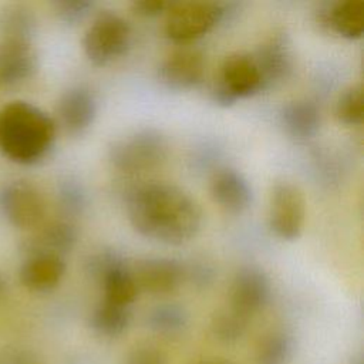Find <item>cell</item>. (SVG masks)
Segmentation results:
<instances>
[{"mask_svg": "<svg viewBox=\"0 0 364 364\" xmlns=\"http://www.w3.org/2000/svg\"><path fill=\"white\" fill-rule=\"evenodd\" d=\"M138 290L151 294L175 291L185 277L183 266L171 257H146L138 260L131 270Z\"/></svg>", "mask_w": 364, "mask_h": 364, "instance_id": "5bb4252c", "label": "cell"}, {"mask_svg": "<svg viewBox=\"0 0 364 364\" xmlns=\"http://www.w3.org/2000/svg\"><path fill=\"white\" fill-rule=\"evenodd\" d=\"M0 210L18 229H36L46 216V200L40 189L26 179L6 183L0 191Z\"/></svg>", "mask_w": 364, "mask_h": 364, "instance_id": "52a82bcc", "label": "cell"}, {"mask_svg": "<svg viewBox=\"0 0 364 364\" xmlns=\"http://www.w3.org/2000/svg\"><path fill=\"white\" fill-rule=\"evenodd\" d=\"M306 220V200L299 186L291 182H277L270 195L269 225L283 240L300 237Z\"/></svg>", "mask_w": 364, "mask_h": 364, "instance_id": "9c48e42d", "label": "cell"}, {"mask_svg": "<svg viewBox=\"0 0 364 364\" xmlns=\"http://www.w3.org/2000/svg\"><path fill=\"white\" fill-rule=\"evenodd\" d=\"M88 272L100 280L104 300L129 307L138 294V287L131 269L114 250H102L92 255L87 262Z\"/></svg>", "mask_w": 364, "mask_h": 364, "instance_id": "ba28073f", "label": "cell"}, {"mask_svg": "<svg viewBox=\"0 0 364 364\" xmlns=\"http://www.w3.org/2000/svg\"><path fill=\"white\" fill-rule=\"evenodd\" d=\"M280 122L286 134L296 141H307L320 129L321 115L318 107L310 100H294L283 105Z\"/></svg>", "mask_w": 364, "mask_h": 364, "instance_id": "ffe728a7", "label": "cell"}, {"mask_svg": "<svg viewBox=\"0 0 364 364\" xmlns=\"http://www.w3.org/2000/svg\"><path fill=\"white\" fill-rule=\"evenodd\" d=\"M247 320V317L228 307L215 313L212 318V330L218 338L223 341H233L245 333Z\"/></svg>", "mask_w": 364, "mask_h": 364, "instance_id": "484cf974", "label": "cell"}, {"mask_svg": "<svg viewBox=\"0 0 364 364\" xmlns=\"http://www.w3.org/2000/svg\"><path fill=\"white\" fill-rule=\"evenodd\" d=\"M65 273L64 257L51 255L27 256L18 270L21 284L37 293L50 291L58 286Z\"/></svg>", "mask_w": 364, "mask_h": 364, "instance_id": "ac0fdd59", "label": "cell"}, {"mask_svg": "<svg viewBox=\"0 0 364 364\" xmlns=\"http://www.w3.org/2000/svg\"><path fill=\"white\" fill-rule=\"evenodd\" d=\"M262 78V87L283 82L291 73L293 57L290 43L284 33L272 34L259 48L252 54Z\"/></svg>", "mask_w": 364, "mask_h": 364, "instance_id": "9a60e30c", "label": "cell"}, {"mask_svg": "<svg viewBox=\"0 0 364 364\" xmlns=\"http://www.w3.org/2000/svg\"><path fill=\"white\" fill-rule=\"evenodd\" d=\"M172 1L164 0H141L132 3V10L135 14L142 17H156L164 13H168Z\"/></svg>", "mask_w": 364, "mask_h": 364, "instance_id": "f546056e", "label": "cell"}, {"mask_svg": "<svg viewBox=\"0 0 364 364\" xmlns=\"http://www.w3.org/2000/svg\"><path fill=\"white\" fill-rule=\"evenodd\" d=\"M291 337L283 331H272L263 336L256 348L259 364H284L291 355Z\"/></svg>", "mask_w": 364, "mask_h": 364, "instance_id": "603a6c76", "label": "cell"}, {"mask_svg": "<svg viewBox=\"0 0 364 364\" xmlns=\"http://www.w3.org/2000/svg\"><path fill=\"white\" fill-rule=\"evenodd\" d=\"M169 152L166 138L154 128H145L114 141L108 158L114 168L125 173H139L161 166Z\"/></svg>", "mask_w": 364, "mask_h": 364, "instance_id": "3957f363", "label": "cell"}, {"mask_svg": "<svg viewBox=\"0 0 364 364\" xmlns=\"http://www.w3.org/2000/svg\"><path fill=\"white\" fill-rule=\"evenodd\" d=\"M77 243V229L65 220H54L40 225L36 230L23 240L21 250L27 256L51 255L64 257Z\"/></svg>", "mask_w": 364, "mask_h": 364, "instance_id": "2e32d148", "label": "cell"}, {"mask_svg": "<svg viewBox=\"0 0 364 364\" xmlns=\"http://www.w3.org/2000/svg\"><path fill=\"white\" fill-rule=\"evenodd\" d=\"M317 20L344 38H360L364 33V3L346 0L327 4L324 10L318 11Z\"/></svg>", "mask_w": 364, "mask_h": 364, "instance_id": "d6986e66", "label": "cell"}, {"mask_svg": "<svg viewBox=\"0 0 364 364\" xmlns=\"http://www.w3.org/2000/svg\"><path fill=\"white\" fill-rule=\"evenodd\" d=\"M51 6L55 16L67 24L82 21L94 9V3L88 0H57Z\"/></svg>", "mask_w": 364, "mask_h": 364, "instance_id": "83f0119b", "label": "cell"}, {"mask_svg": "<svg viewBox=\"0 0 364 364\" xmlns=\"http://www.w3.org/2000/svg\"><path fill=\"white\" fill-rule=\"evenodd\" d=\"M97 109L94 92L88 87L74 85L60 95L54 122L70 135H81L94 124Z\"/></svg>", "mask_w": 364, "mask_h": 364, "instance_id": "30bf717a", "label": "cell"}, {"mask_svg": "<svg viewBox=\"0 0 364 364\" xmlns=\"http://www.w3.org/2000/svg\"><path fill=\"white\" fill-rule=\"evenodd\" d=\"M38 21L36 13L21 3H6L0 7L1 40L33 41Z\"/></svg>", "mask_w": 364, "mask_h": 364, "instance_id": "44dd1931", "label": "cell"}, {"mask_svg": "<svg viewBox=\"0 0 364 364\" xmlns=\"http://www.w3.org/2000/svg\"><path fill=\"white\" fill-rule=\"evenodd\" d=\"M125 364H168L166 354L151 344L134 347L125 357Z\"/></svg>", "mask_w": 364, "mask_h": 364, "instance_id": "f1b7e54d", "label": "cell"}, {"mask_svg": "<svg viewBox=\"0 0 364 364\" xmlns=\"http://www.w3.org/2000/svg\"><path fill=\"white\" fill-rule=\"evenodd\" d=\"M262 90V78L252 54L235 51L220 63L212 88V100L220 107H230L237 100Z\"/></svg>", "mask_w": 364, "mask_h": 364, "instance_id": "5b68a950", "label": "cell"}, {"mask_svg": "<svg viewBox=\"0 0 364 364\" xmlns=\"http://www.w3.org/2000/svg\"><path fill=\"white\" fill-rule=\"evenodd\" d=\"M57 125L40 107L10 101L0 108V152L20 165L43 159L55 139Z\"/></svg>", "mask_w": 364, "mask_h": 364, "instance_id": "7a4b0ae2", "label": "cell"}, {"mask_svg": "<svg viewBox=\"0 0 364 364\" xmlns=\"http://www.w3.org/2000/svg\"><path fill=\"white\" fill-rule=\"evenodd\" d=\"M125 210L135 232L166 245L192 240L203 219L199 203L182 188L166 182H146L131 188Z\"/></svg>", "mask_w": 364, "mask_h": 364, "instance_id": "6da1fadb", "label": "cell"}, {"mask_svg": "<svg viewBox=\"0 0 364 364\" xmlns=\"http://www.w3.org/2000/svg\"><path fill=\"white\" fill-rule=\"evenodd\" d=\"M58 200L64 212L70 215H78L87 205V195L80 183L73 179H67L61 182L58 188Z\"/></svg>", "mask_w": 364, "mask_h": 364, "instance_id": "4316f807", "label": "cell"}, {"mask_svg": "<svg viewBox=\"0 0 364 364\" xmlns=\"http://www.w3.org/2000/svg\"><path fill=\"white\" fill-rule=\"evenodd\" d=\"M40 58L33 41L0 40V87L14 88L31 80Z\"/></svg>", "mask_w": 364, "mask_h": 364, "instance_id": "7c38bea8", "label": "cell"}, {"mask_svg": "<svg viewBox=\"0 0 364 364\" xmlns=\"http://www.w3.org/2000/svg\"><path fill=\"white\" fill-rule=\"evenodd\" d=\"M129 43V23L115 11L101 10L84 33L82 50L92 64L107 65L125 54Z\"/></svg>", "mask_w": 364, "mask_h": 364, "instance_id": "277c9868", "label": "cell"}, {"mask_svg": "<svg viewBox=\"0 0 364 364\" xmlns=\"http://www.w3.org/2000/svg\"><path fill=\"white\" fill-rule=\"evenodd\" d=\"M199 364H232V363L220 360V358H210V360H203Z\"/></svg>", "mask_w": 364, "mask_h": 364, "instance_id": "4dcf8cb0", "label": "cell"}, {"mask_svg": "<svg viewBox=\"0 0 364 364\" xmlns=\"http://www.w3.org/2000/svg\"><path fill=\"white\" fill-rule=\"evenodd\" d=\"M226 14V6L205 1H172L165 21V34L176 43H189L209 33Z\"/></svg>", "mask_w": 364, "mask_h": 364, "instance_id": "8992f818", "label": "cell"}, {"mask_svg": "<svg viewBox=\"0 0 364 364\" xmlns=\"http://www.w3.org/2000/svg\"><path fill=\"white\" fill-rule=\"evenodd\" d=\"M188 314L179 304H161L151 310L148 324L159 333H175L185 327Z\"/></svg>", "mask_w": 364, "mask_h": 364, "instance_id": "d4e9b609", "label": "cell"}, {"mask_svg": "<svg viewBox=\"0 0 364 364\" xmlns=\"http://www.w3.org/2000/svg\"><path fill=\"white\" fill-rule=\"evenodd\" d=\"M336 118L346 125H358L364 117V100L361 84L351 85L337 100Z\"/></svg>", "mask_w": 364, "mask_h": 364, "instance_id": "cb8c5ba5", "label": "cell"}, {"mask_svg": "<svg viewBox=\"0 0 364 364\" xmlns=\"http://www.w3.org/2000/svg\"><path fill=\"white\" fill-rule=\"evenodd\" d=\"M209 192L220 208L230 213H242L252 203V188L242 172L233 168H220L209 181Z\"/></svg>", "mask_w": 364, "mask_h": 364, "instance_id": "e0dca14e", "label": "cell"}, {"mask_svg": "<svg viewBox=\"0 0 364 364\" xmlns=\"http://www.w3.org/2000/svg\"><path fill=\"white\" fill-rule=\"evenodd\" d=\"M205 58L193 48H179L166 55L158 67L159 81L176 91L195 88L203 80Z\"/></svg>", "mask_w": 364, "mask_h": 364, "instance_id": "4fadbf2b", "label": "cell"}, {"mask_svg": "<svg viewBox=\"0 0 364 364\" xmlns=\"http://www.w3.org/2000/svg\"><path fill=\"white\" fill-rule=\"evenodd\" d=\"M131 321L129 307L102 300L91 313V327L102 336L114 337L124 333Z\"/></svg>", "mask_w": 364, "mask_h": 364, "instance_id": "7402d4cb", "label": "cell"}, {"mask_svg": "<svg viewBox=\"0 0 364 364\" xmlns=\"http://www.w3.org/2000/svg\"><path fill=\"white\" fill-rule=\"evenodd\" d=\"M270 291V280L262 269L243 266L232 280L229 307L249 318L267 304Z\"/></svg>", "mask_w": 364, "mask_h": 364, "instance_id": "8fae6325", "label": "cell"}, {"mask_svg": "<svg viewBox=\"0 0 364 364\" xmlns=\"http://www.w3.org/2000/svg\"><path fill=\"white\" fill-rule=\"evenodd\" d=\"M4 289H6V282H4L3 276L0 274V297H1L3 293H4Z\"/></svg>", "mask_w": 364, "mask_h": 364, "instance_id": "1f68e13d", "label": "cell"}]
</instances>
